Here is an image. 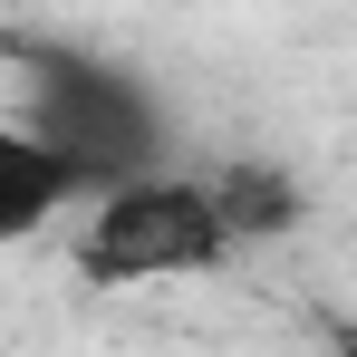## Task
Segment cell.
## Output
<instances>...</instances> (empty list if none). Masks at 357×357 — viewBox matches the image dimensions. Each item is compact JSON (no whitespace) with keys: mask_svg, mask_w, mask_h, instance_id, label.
Wrapping results in <instances>:
<instances>
[{"mask_svg":"<svg viewBox=\"0 0 357 357\" xmlns=\"http://www.w3.org/2000/svg\"><path fill=\"white\" fill-rule=\"evenodd\" d=\"M328 357H357V319H328Z\"/></svg>","mask_w":357,"mask_h":357,"instance_id":"4","label":"cell"},{"mask_svg":"<svg viewBox=\"0 0 357 357\" xmlns=\"http://www.w3.org/2000/svg\"><path fill=\"white\" fill-rule=\"evenodd\" d=\"M241 241L222 222V193L203 165H174V174H145V183H116L87 203V222L68 241V271L87 290H155V280H203L222 271Z\"/></svg>","mask_w":357,"mask_h":357,"instance_id":"2","label":"cell"},{"mask_svg":"<svg viewBox=\"0 0 357 357\" xmlns=\"http://www.w3.org/2000/svg\"><path fill=\"white\" fill-rule=\"evenodd\" d=\"M77 203H87V183L68 174V165H59L20 116H0V251L29 241V232H49V222L77 213Z\"/></svg>","mask_w":357,"mask_h":357,"instance_id":"3","label":"cell"},{"mask_svg":"<svg viewBox=\"0 0 357 357\" xmlns=\"http://www.w3.org/2000/svg\"><path fill=\"white\" fill-rule=\"evenodd\" d=\"M20 68V126L59 155L68 174L97 193L145 174H174V116L155 107V87L116 68L107 49H77V39H0Z\"/></svg>","mask_w":357,"mask_h":357,"instance_id":"1","label":"cell"}]
</instances>
